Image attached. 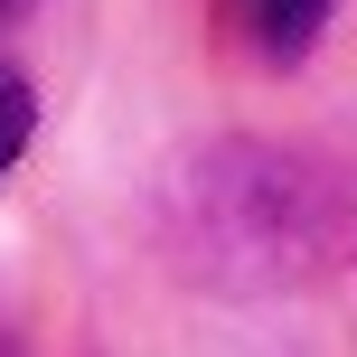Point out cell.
Wrapping results in <instances>:
<instances>
[{
	"label": "cell",
	"mask_w": 357,
	"mask_h": 357,
	"mask_svg": "<svg viewBox=\"0 0 357 357\" xmlns=\"http://www.w3.org/2000/svg\"><path fill=\"white\" fill-rule=\"evenodd\" d=\"M320 188L282 160V151H188V169L169 178V245L188 254V273L207 282H235V291H264V282H291V273L320 254Z\"/></svg>",
	"instance_id": "6da1fadb"
},
{
	"label": "cell",
	"mask_w": 357,
	"mask_h": 357,
	"mask_svg": "<svg viewBox=\"0 0 357 357\" xmlns=\"http://www.w3.org/2000/svg\"><path fill=\"white\" fill-rule=\"evenodd\" d=\"M226 10H235V29H245L273 66H291V56L320 47V29H329V10H339V0H226Z\"/></svg>",
	"instance_id": "7a4b0ae2"
},
{
	"label": "cell",
	"mask_w": 357,
	"mask_h": 357,
	"mask_svg": "<svg viewBox=\"0 0 357 357\" xmlns=\"http://www.w3.org/2000/svg\"><path fill=\"white\" fill-rule=\"evenodd\" d=\"M29 132H38V94H29V75L0 56V178L19 169V151H29Z\"/></svg>",
	"instance_id": "3957f363"
}]
</instances>
